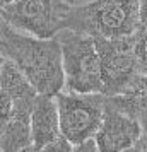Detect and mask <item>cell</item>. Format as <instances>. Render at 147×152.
Instances as JSON below:
<instances>
[{
	"label": "cell",
	"instance_id": "cell-1",
	"mask_svg": "<svg viewBox=\"0 0 147 152\" xmlns=\"http://www.w3.org/2000/svg\"><path fill=\"white\" fill-rule=\"evenodd\" d=\"M2 53L24 72L39 94L56 96L65 87L62 45L58 38H38L0 19Z\"/></svg>",
	"mask_w": 147,
	"mask_h": 152
},
{
	"label": "cell",
	"instance_id": "cell-2",
	"mask_svg": "<svg viewBox=\"0 0 147 152\" xmlns=\"http://www.w3.org/2000/svg\"><path fill=\"white\" fill-rule=\"evenodd\" d=\"M65 28L94 38H121L140 28V0H91L72 5Z\"/></svg>",
	"mask_w": 147,
	"mask_h": 152
},
{
	"label": "cell",
	"instance_id": "cell-3",
	"mask_svg": "<svg viewBox=\"0 0 147 152\" xmlns=\"http://www.w3.org/2000/svg\"><path fill=\"white\" fill-rule=\"evenodd\" d=\"M62 45L65 87L72 92H103L101 62L94 36L63 28L58 34Z\"/></svg>",
	"mask_w": 147,
	"mask_h": 152
},
{
	"label": "cell",
	"instance_id": "cell-4",
	"mask_svg": "<svg viewBox=\"0 0 147 152\" xmlns=\"http://www.w3.org/2000/svg\"><path fill=\"white\" fill-rule=\"evenodd\" d=\"M55 97L60 115V130L74 147L96 137L106 111V94L60 91Z\"/></svg>",
	"mask_w": 147,
	"mask_h": 152
},
{
	"label": "cell",
	"instance_id": "cell-5",
	"mask_svg": "<svg viewBox=\"0 0 147 152\" xmlns=\"http://www.w3.org/2000/svg\"><path fill=\"white\" fill-rule=\"evenodd\" d=\"M67 0H14L0 9V19L12 28L38 38H55L70 12Z\"/></svg>",
	"mask_w": 147,
	"mask_h": 152
},
{
	"label": "cell",
	"instance_id": "cell-6",
	"mask_svg": "<svg viewBox=\"0 0 147 152\" xmlns=\"http://www.w3.org/2000/svg\"><path fill=\"white\" fill-rule=\"evenodd\" d=\"M101 62L103 94L115 96L127 87L137 70L135 34L121 38H94Z\"/></svg>",
	"mask_w": 147,
	"mask_h": 152
},
{
	"label": "cell",
	"instance_id": "cell-7",
	"mask_svg": "<svg viewBox=\"0 0 147 152\" xmlns=\"http://www.w3.org/2000/svg\"><path fill=\"white\" fill-rule=\"evenodd\" d=\"M142 133V123L139 118L120 111L110 101L106 103V111L101 126L96 133L98 149L101 152L133 151Z\"/></svg>",
	"mask_w": 147,
	"mask_h": 152
},
{
	"label": "cell",
	"instance_id": "cell-8",
	"mask_svg": "<svg viewBox=\"0 0 147 152\" xmlns=\"http://www.w3.org/2000/svg\"><path fill=\"white\" fill-rule=\"evenodd\" d=\"M31 135L33 151H46V147L62 135L58 104L55 96L38 94L31 113Z\"/></svg>",
	"mask_w": 147,
	"mask_h": 152
},
{
	"label": "cell",
	"instance_id": "cell-9",
	"mask_svg": "<svg viewBox=\"0 0 147 152\" xmlns=\"http://www.w3.org/2000/svg\"><path fill=\"white\" fill-rule=\"evenodd\" d=\"M108 101L120 111L139 118L140 121L147 120V75L137 72L125 89L120 94L108 96Z\"/></svg>",
	"mask_w": 147,
	"mask_h": 152
},
{
	"label": "cell",
	"instance_id": "cell-10",
	"mask_svg": "<svg viewBox=\"0 0 147 152\" xmlns=\"http://www.w3.org/2000/svg\"><path fill=\"white\" fill-rule=\"evenodd\" d=\"M33 151L31 116L12 115L5 130L0 133V152Z\"/></svg>",
	"mask_w": 147,
	"mask_h": 152
},
{
	"label": "cell",
	"instance_id": "cell-11",
	"mask_svg": "<svg viewBox=\"0 0 147 152\" xmlns=\"http://www.w3.org/2000/svg\"><path fill=\"white\" fill-rule=\"evenodd\" d=\"M12 106H14L12 97L0 86V133L5 130V126L9 125L10 118H12Z\"/></svg>",
	"mask_w": 147,
	"mask_h": 152
},
{
	"label": "cell",
	"instance_id": "cell-12",
	"mask_svg": "<svg viewBox=\"0 0 147 152\" xmlns=\"http://www.w3.org/2000/svg\"><path fill=\"white\" fill-rule=\"evenodd\" d=\"M140 28H147V0H140Z\"/></svg>",
	"mask_w": 147,
	"mask_h": 152
},
{
	"label": "cell",
	"instance_id": "cell-13",
	"mask_svg": "<svg viewBox=\"0 0 147 152\" xmlns=\"http://www.w3.org/2000/svg\"><path fill=\"white\" fill-rule=\"evenodd\" d=\"M10 2H14V0H0V9L5 7V5H7V4H10Z\"/></svg>",
	"mask_w": 147,
	"mask_h": 152
},
{
	"label": "cell",
	"instance_id": "cell-14",
	"mask_svg": "<svg viewBox=\"0 0 147 152\" xmlns=\"http://www.w3.org/2000/svg\"><path fill=\"white\" fill-rule=\"evenodd\" d=\"M4 62H5V56H4L2 53H0V69H2V65H4Z\"/></svg>",
	"mask_w": 147,
	"mask_h": 152
},
{
	"label": "cell",
	"instance_id": "cell-15",
	"mask_svg": "<svg viewBox=\"0 0 147 152\" xmlns=\"http://www.w3.org/2000/svg\"><path fill=\"white\" fill-rule=\"evenodd\" d=\"M0 53H2V38H0ZM2 55H4V53H2ZM5 56V55H4Z\"/></svg>",
	"mask_w": 147,
	"mask_h": 152
}]
</instances>
